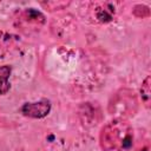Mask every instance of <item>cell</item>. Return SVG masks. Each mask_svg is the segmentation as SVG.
<instances>
[{
	"mask_svg": "<svg viewBox=\"0 0 151 151\" xmlns=\"http://www.w3.org/2000/svg\"><path fill=\"white\" fill-rule=\"evenodd\" d=\"M99 143L103 151H130L133 146V129L126 120L116 118L104 125Z\"/></svg>",
	"mask_w": 151,
	"mask_h": 151,
	"instance_id": "6da1fadb",
	"label": "cell"
},
{
	"mask_svg": "<svg viewBox=\"0 0 151 151\" xmlns=\"http://www.w3.org/2000/svg\"><path fill=\"white\" fill-rule=\"evenodd\" d=\"M51 111V103L47 99H41L35 103H26L21 107V112L25 117L40 119L46 117Z\"/></svg>",
	"mask_w": 151,
	"mask_h": 151,
	"instance_id": "7a4b0ae2",
	"label": "cell"
},
{
	"mask_svg": "<svg viewBox=\"0 0 151 151\" xmlns=\"http://www.w3.org/2000/svg\"><path fill=\"white\" fill-rule=\"evenodd\" d=\"M9 74H11V67L9 66H7V65L0 66V81L8 80Z\"/></svg>",
	"mask_w": 151,
	"mask_h": 151,
	"instance_id": "3957f363",
	"label": "cell"
},
{
	"mask_svg": "<svg viewBox=\"0 0 151 151\" xmlns=\"http://www.w3.org/2000/svg\"><path fill=\"white\" fill-rule=\"evenodd\" d=\"M149 80H150V78L147 77L146 79H145V81H144V84H143V86H142V88H145V94H144V100L147 103V100H149V97H150V91H149ZM144 91H142V93H143Z\"/></svg>",
	"mask_w": 151,
	"mask_h": 151,
	"instance_id": "277c9868",
	"label": "cell"
},
{
	"mask_svg": "<svg viewBox=\"0 0 151 151\" xmlns=\"http://www.w3.org/2000/svg\"><path fill=\"white\" fill-rule=\"evenodd\" d=\"M9 90V83L8 80L0 81V94H6Z\"/></svg>",
	"mask_w": 151,
	"mask_h": 151,
	"instance_id": "5b68a950",
	"label": "cell"
}]
</instances>
